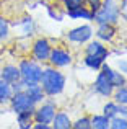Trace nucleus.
Wrapping results in <instances>:
<instances>
[{
	"instance_id": "20",
	"label": "nucleus",
	"mask_w": 127,
	"mask_h": 129,
	"mask_svg": "<svg viewBox=\"0 0 127 129\" xmlns=\"http://www.w3.org/2000/svg\"><path fill=\"white\" fill-rule=\"evenodd\" d=\"M109 124H111V119L103 113L91 116V129H109Z\"/></svg>"
},
{
	"instance_id": "16",
	"label": "nucleus",
	"mask_w": 127,
	"mask_h": 129,
	"mask_svg": "<svg viewBox=\"0 0 127 129\" xmlns=\"http://www.w3.org/2000/svg\"><path fill=\"white\" fill-rule=\"evenodd\" d=\"M65 15L69 16L70 20H85V21H93V16H95V12H93L90 7H80L77 10H72V12H65Z\"/></svg>"
},
{
	"instance_id": "2",
	"label": "nucleus",
	"mask_w": 127,
	"mask_h": 129,
	"mask_svg": "<svg viewBox=\"0 0 127 129\" xmlns=\"http://www.w3.org/2000/svg\"><path fill=\"white\" fill-rule=\"evenodd\" d=\"M20 75H21V83L25 87L39 83L42 75V64H39L34 59H21L18 62Z\"/></svg>"
},
{
	"instance_id": "12",
	"label": "nucleus",
	"mask_w": 127,
	"mask_h": 129,
	"mask_svg": "<svg viewBox=\"0 0 127 129\" xmlns=\"http://www.w3.org/2000/svg\"><path fill=\"white\" fill-rule=\"evenodd\" d=\"M99 70H103V72L108 75L109 82H111V85L114 87V88H119V87H122V85H125V83H127V75H124V74H122L121 70H117V69H112L109 64L104 62Z\"/></svg>"
},
{
	"instance_id": "31",
	"label": "nucleus",
	"mask_w": 127,
	"mask_h": 129,
	"mask_svg": "<svg viewBox=\"0 0 127 129\" xmlns=\"http://www.w3.org/2000/svg\"><path fill=\"white\" fill-rule=\"evenodd\" d=\"M117 114H119V116H122V118H127V105H119Z\"/></svg>"
},
{
	"instance_id": "10",
	"label": "nucleus",
	"mask_w": 127,
	"mask_h": 129,
	"mask_svg": "<svg viewBox=\"0 0 127 129\" xmlns=\"http://www.w3.org/2000/svg\"><path fill=\"white\" fill-rule=\"evenodd\" d=\"M85 54L98 56V57H101L103 60H108V57L111 56V51L108 49L106 43L99 41V39H90L85 46Z\"/></svg>"
},
{
	"instance_id": "6",
	"label": "nucleus",
	"mask_w": 127,
	"mask_h": 129,
	"mask_svg": "<svg viewBox=\"0 0 127 129\" xmlns=\"http://www.w3.org/2000/svg\"><path fill=\"white\" fill-rule=\"evenodd\" d=\"M55 113H57V105H55V101H52V100H44L42 103L36 105L33 118H34V123L51 124V123H52V118H54Z\"/></svg>"
},
{
	"instance_id": "28",
	"label": "nucleus",
	"mask_w": 127,
	"mask_h": 129,
	"mask_svg": "<svg viewBox=\"0 0 127 129\" xmlns=\"http://www.w3.org/2000/svg\"><path fill=\"white\" fill-rule=\"evenodd\" d=\"M119 12H121V18L127 23V0H121V3H119Z\"/></svg>"
},
{
	"instance_id": "9",
	"label": "nucleus",
	"mask_w": 127,
	"mask_h": 129,
	"mask_svg": "<svg viewBox=\"0 0 127 129\" xmlns=\"http://www.w3.org/2000/svg\"><path fill=\"white\" fill-rule=\"evenodd\" d=\"M93 91L103 98H111L112 93H114V87L111 85L108 75L103 70H98V75H96L95 82H93Z\"/></svg>"
},
{
	"instance_id": "29",
	"label": "nucleus",
	"mask_w": 127,
	"mask_h": 129,
	"mask_svg": "<svg viewBox=\"0 0 127 129\" xmlns=\"http://www.w3.org/2000/svg\"><path fill=\"white\" fill-rule=\"evenodd\" d=\"M101 2H103V0H85L86 7H90V8H91L93 12H96V10L99 8V5H101Z\"/></svg>"
},
{
	"instance_id": "30",
	"label": "nucleus",
	"mask_w": 127,
	"mask_h": 129,
	"mask_svg": "<svg viewBox=\"0 0 127 129\" xmlns=\"http://www.w3.org/2000/svg\"><path fill=\"white\" fill-rule=\"evenodd\" d=\"M117 70H121L124 75H127V59H119L117 60Z\"/></svg>"
},
{
	"instance_id": "4",
	"label": "nucleus",
	"mask_w": 127,
	"mask_h": 129,
	"mask_svg": "<svg viewBox=\"0 0 127 129\" xmlns=\"http://www.w3.org/2000/svg\"><path fill=\"white\" fill-rule=\"evenodd\" d=\"M72 62H73V54L70 49L62 46H52V51L47 59L49 66L57 67V69H65V67L72 66Z\"/></svg>"
},
{
	"instance_id": "21",
	"label": "nucleus",
	"mask_w": 127,
	"mask_h": 129,
	"mask_svg": "<svg viewBox=\"0 0 127 129\" xmlns=\"http://www.w3.org/2000/svg\"><path fill=\"white\" fill-rule=\"evenodd\" d=\"M12 95H13L12 85L7 83V82H3V80L0 79V105H8Z\"/></svg>"
},
{
	"instance_id": "14",
	"label": "nucleus",
	"mask_w": 127,
	"mask_h": 129,
	"mask_svg": "<svg viewBox=\"0 0 127 129\" xmlns=\"http://www.w3.org/2000/svg\"><path fill=\"white\" fill-rule=\"evenodd\" d=\"M0 79L7 83H16L21 80V75H20V69L16 64H5L3 67H0Z\"/></svg>"
},
{
	"instance_id": "22",
	"label": "nucleus",
	"mask_w": 127,
	"mask_h": 129,
	"mask_svg": "<svg viewBox=\"0 0 127 129\" xmlns=\"http://www.w3.org/2000/svg\"><path fill=\"white\" fill-rule=\"evenodd\" d=\"M111 98L117 105H127V83L119 88H114V93H112Z\"/></svg>"
},
{
	"instance_id": "19",
	"label": "nucleus",
	"mask_w": 127,
	"mask_h": 129,
	"mask_svg": "<svg viewBox=\"0 0 127 129\" xmlns=\"http://www.w3.org/2000/svg\"><path fill=\"white\" fill-rule=\"evenodd\" d=\"M104 62H106V60H103L101 57H98V56H90V54H85V57H83V64H85V67H86V69H90V70H93V72H98Z\"/></svg>"
},
{
	"instance_id": "18",
	"label": "nucleus",
	"mask_w": 127,
	"mask_h": 129,
	"mask_svg": "<svg viewBox=\"0 0 127 129\" xmlns=\"http://www.w3.org/2000/svg\"><path fill=\"white\" fill-rule=\"evenodd\" d=\"M34 110L29 111H21V113H16V124H18L20 129H31L33 124H34Z\"/></svg>"
},
{
	"instance_id": "15",
	"label": "nucleus",
	"mask_w": 127,
	"mask_h": 129,
	"mask_svg": "<svg viewBox=\"0 0 127 129\" xmlns=\"http://www.w3.org/2000/svg\"><path fill=\"white\" fill-rule=\"evenodd\" d=\"M52 129H72V118L65 111H57L51 123Z\"/></svg>"
},
{
	"instance_id": "11",
	"label": "nucleus",
	"mask_w": 127,
	"mask_h": 129,
	"mask_svg": "<svg viewBox=\"0 0 127 129\" xmlns=\"http://www.w3.org/2000/svg\"><path fill=\"white\" fill-rule=\"evenodd\" d=\"M95 36L96 39H99L103 43H112L114 38L117 36V28L112 23H99L95 31Z\"/></svg>"
},
{
	"instance_id": "1",
	"label": "nucleus",
	"mask_w": 127,
	"mask_h": 129,
	"mask_svg": "<svg viewBox=\"0 0 127 129\" xmlns=\"http://www.w3.org/2000/svg\"><path fill=\"white\" fill-rule=\"evenodd\" d=\"M39 85L42 87L46 96L55 98L59 95H62L64 90H65L67 77L60 69L47 64L46 67H42V75H41V80H39Z\"/></svg>"
},
{
	"instance_id": "32",
	"label": "nucleus",
	"mask_w": 127,
	"mask_h": 129,
	"mask_svg": "<svg viewBox=\"0 0 127 129\" xmlns=\"http://www.w3.org/2000/svg\"><path fill=\"white\" fill-rule=\"evenodd\" d=\"M12 90H13V91L25 90V85H23V83H21V80H20V82H16V83H12Z\"/></svg>"
},
{
	"instance_id": "3",
	"label": "nucleus",
	"mask_w": 127,
	"mask_h": 129,
	"mask_svg": "<svg viewBox=\"0 0 127 129\" xmlns=\"http://www.w3.org/2000/svg\"><path fill=\"white\" fill-rule=\"evenodd\" d=\"M121 20V12H119V3L116 0H103L99 8L95 12L93 21L96 25L99 23H112L117 25Z\"/></svg>"
},
{
	"instance_id": "25",
	"label": "nucleus",
	"mask_w": 127,
	"mask_h": 129,
	"mask_svg": "<svg viewBox=\"0 0 127 129\" xmlns=\"http://www.w3.org/2000/svg\"><path fill=\"white\" fill-rule=\"evenodd\" d=\"M64 12H72V10H77L80 7H85V0H60Z\"/></svg>"
},
{
	"instance_id": "17",
	"label": "nucleus",
	"mask_w": 127,
	"mask_h": 129,
	"mask_svg": "<svg viewBox=\"0 0 127 129\" xmlns=\"http://www.w3.org/2000/svg\"><path fill=\"white\" fill-rule=\"evenodd\" d=\"M25 91H26V95H28V96L31 98L36 105L42 103V101L47 98V96H46V93H44V90H42V87L39 85V83H33V85L25 87Z\"/></svg>"
},
{
	"instance_id": "8",
	"label": "nucleus",
	"mask_w": 127,
	"mask_h": 129,
	"mask_svg": "<svg viewBox=\"0 0 127 129\" xmlns=\"http://www.w3.org/2000/svg\"><path fill=\"white\" fill-rule=\"evenodd\" d=\"M8 106H10V110L16 114V113H21V111L34 110V108H36V103L28 96V95H26L25 90H20V91H13L12 98H10Z\"/></svg>"
},
{
	"instance_id": "33",
	"label": "nucleus",
	"mask_w": 127,
	"mask_h": 129,
	"mask_svg": "<svg viewBox=\"0 0 127 129\" xmlns=\"http://www.w3.org/2000/svg\"><path fill=\"white\" fill-rule=\"evenodd\" d=\"M34 129H51V124H44V123H34L33 124Z\"/></svg>"
},
{
	"instance_id": "27",
	"label": "nucleus",
	"mask_w": 127,
	"mask_h": 129,
	"mask_svg": "<svg viewBox=\"0 0 127 129\" xmlns=\"http://www.w3.org/2000/svg\"><path fill=\"white\" fill-rule=\"evenodd\" d=\"M109 129H127V118L122 116H114L111 119V124H109Z\"/></svg>"
},
{
	"instance_id": "26",
	"label": "nucleus",
	"mask_w": 127,
	"mask_h": 129,
	"mask_svg": "<svg viewBox=\"0 0 127 129\" xmlns=\"http://www.w3.org/2000/svg\"><path fill=\"white\" fill-rule=\"evenodd\" d=\"M73 129H91V118L90 116H82L78 119L72 121Z\"/></svg>"
},
{
	"instance_id": "23",
	"label": "nucleus",
	"mask_w": 127,
	"mask_h": 129,
	"mask_svg": "<svg viewBox=\"0 0 127 129\" xmlns=\"http://www.w3.org/2000/svg\"><path fill=\"white\" fill-rule=\"evenodd\" d=\"M117 110H119V105L116 103L114 100H109L103 105V114L108 116L109 119H112L114 116H117Z\"/></svg>"
},
{
	"instance_id": "13",
	"label": "nucleus",
	"mask_w": 127,
	"mask_h": 129,
	"mask_svg": "<svg viewBox=\"0 0 127 129\" xmlns=\"http://www.w3.org/2000/svg\"><path fill=\"white\" fill-rule=\"evenodd\" d=\"M15 26H18V28H20L23 38H31V36H34L36 31H38V25H36L34 18L29 16V15L21 16V18L15 23Z\"/></svg>"
},
{
	"instance_id": "7",
	"label": "nucleus",
	"mask_w": 127,
	"mask_h": 129,
	"mask_svg": "<svg viewBox=\"0 0 127 129\" xmlns=\"http://www.w3.org/2000/svg\"><path fill=\"white\" fill-rule=\"evenodd\" d=\"M95 36V29L91 25H80L69 29L65 35V39L72 44H86Z\"/></svg>"
},
{
	"instance_id": "5",
	"label": "nucleus",
	"mask_w": 127,
	"mask_h": 129,
	"mask_svg": "<svg viewBox=\"0 0 127 129\" xmlns=\"http://www.w3.org/2000/svg\"><path fill=\"white\" fill-rule=\"evenodd\" d=\"M51 51H52V43L44 36H39L31 44V59L38 60L39 64H47Z\"/></svg>"
},
{
	"instance_id": "24",
	"label": "nucleus",
	"mask_w": 127,
	"mask_h": 129,
	"mask_svg": "<svg viewBox=\"0 0 127 129\" xmlns=\"http://www.w3.org/2000/svg\"><path fill=\"white\" fill-rule=\"evenodd\" d=\"M10 21L5 18V16L0 15V43L7 41V39L10 38Z\"/></svg>"
}]
</instances>
